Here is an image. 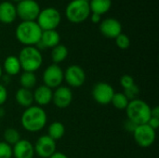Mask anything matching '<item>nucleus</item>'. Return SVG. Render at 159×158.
I'll return each mask as SVG.
<instances>
[{
  "mask_svg": "<svg viewBox=\"0 0 159 158\" xmlns=\"http://www.w3.org/2000/svg\"><path fill=\"white\" fill-rule=\"evenodd\" d=\"M48 121V115L43 107L37 105H32L25 108L21 116L20 124L21 127L28 132H38L42 130Z\"/></svg>",
  "mask_w": 159,
  "mask_h": 158,
  "instance_id": "nucleus-1",
  "label": "nucleus"
},
{
  "mask_svg": "<svg viewBox=\"0 0 159 158\" xmlns=\"http://www.w3.org/2000/svg\"><path fill=\"white\" fill-rule=\"evenodd\" d=\"M42 32V29L35 20L20 21L15 30V36L24 47H35L40 41Z\"/></svg>",
  "mask_w": 159,
  "mask_h": 158,
  "instance_id": "nucleus-2",
  "label": "nucleus"
},
{
  "mask_svg": "<svg viewBox=\"0 0 159 158\" xmlns=\"http://www.w3.org/2000/svg\"><path fill=\"white\" fill-rule=\"evenodd\" d=\"M23 72H36L43 64V56L41 51L34 46L23 47L18 56Z\"/></svg>",
  "mask_w": 159,
  "mask_h": 158,
  "instance_id": "nucleus-3",
  "label": "nucleus"
},
{
  "mask_svg": "<svg viewBox=\"0 0 159 158\" xmlns=\"http://www.w3.org/2000/svg\"><path fill=\"white\" fill-rule=\"evenodd\" d=\"M151 109L152 108L146 102L138 98L130 101L125 111L127 118L139 126L147 124L151 118Z\"/></svg>",
  "mask_w": 159,
  "mask_h": 158,
  "instance_id": "nucleus-4",
  "label": "nucleus"
},
{
  "mask_svg": "<svg viewBox=\"0 0 159 158\" xmlns=\"http://www.w3.org/2000/svg\"><path fill=\"white\" fill-rule=\"evenodd\" d=\"M91 11L89 2L72 0L65 7V17L72 23H82L89 18Z\"/></svg>",
  "mask_w": 159,
  "mask_h": 158,
  "instance_id": "nucleus-5",
  "label": "nucleus"
},
{
  "mask_svg": "<svg viewBox=\"0 0 159 158\" xmlns=\"http://www.w3.org/2000/svg\"><path fill=\"white\" fill-rule=\"evenodd\" d=\"M61 20V12L55 7H46L41 9L36 19V22L42 31L56 30Z\"/></svg>",
  "mask_w": 159,
  "mask_h": 158,
  "instance_id": "nucleus-6",
  "label": "nucleus"
},
{
  "mask_svg": "<svg viewBox=\"0 0 159 158\" xmlns=\"http://www.w3.org/2000/svg\"><path fill=\"white\" fill-rule=\"evenodd\" d=\"M16 11L21 21H34L36 20L41 8L35 0H21L17 3Z\"/></svg>",
  "mask_w": 159,
  "mask_h": 158,
  "instance_id": "nucleus-7",
  "label": "nucleus"
},
{
  "mask_svg": "<svg viewBox=\"0 0 159 158\" xmlns=\"http://www.w3.org/2000/svg\"><path fill=\"white\" fill-rule=\"evenodd\" d=\"M135 142L143 148L152 146L157 139V130L153 129L149 125H139L132 133Z\"/></svg>",
  "mask_w": 159,
  "mask_h": 158,
  "instance_id": "nucleus-8",
  "label": "nucleus"
},
{
  "mask_svg": "<svg viewBox=\"0 0 159 158\" xmlns=\"http://www.w3.org/2000/svg\"><path fill=\"white\" fill-rule=\"evenodd\" d=\"M42 79L45 86L51 89L57 88L58 87L61 86L62 82L64 81L63 70L59 64L52 63L44 70Z\"/></svg>",
  "mask_w": 159,
  "mask_h": 158,
  "instance_id": "nucleus-9",
  "label": "nucleus"
},
{
  "mask_svg": "<svg viewBox=\"0 0 159 158\" xmlns=\"http://www.w3.org/2000/svg\"><path fill=\"white\" fill-rule=\"evenodd\" d=\"M115 93L116 92L114 88L106 82L96 83L91 90V94L94 101L101 105H107L111 103Z\"/></svg>",
  "mask_w": 159,
  "mask_h": 158,
  "instance_id": "nucleus-10",
  "label": "nucleus"
},
{
  "mask_svg": "<svg viewBox=\"0 0 159 158\" xmlns=\"http://www.w3.org/2000/svg\"><path fill=\"white\" fill-rule=\"evenodd\" d=\"M64 73V81L71 88H80L85 84L86 73L84 69L77 65L73 64L66 68Z\"/></svg>",
  "mask_w": 159,
  "mask_h": 158,
  "instance_id": "nucleus-11",
  "label": "nucleus"
},
{
  "mask_svg": "<svg viewBox=\"0 0 159 158\" xmlns=\"http://www.w3.org/2000/svg\"><path fill=\"white\" fill-rule=\"evenodd\" d=\"M56 142L48 135L40 136L34 145V154L41 158H49L56 152Z\"/></svg>",
  "mask_w": 159,
  "mask_h": 158,
  "instance_id": "nucleus-12",
  "label": "nucleus"
},
{
  "mask_svg": "<svg viewBox=\"0 0 159 158\" xmlns=\"http://www.w3.org/2000/svg\"><path fill=\"white\" fill-rule=\"evenodd\" d=\"M99 30L104 37L115 39L122 33V24L115 18H106L101 20Z\"/></svg>",
  "mask_w": 159,
  "mask_h": 158,
  "instance_id": "nucleus-13",
  "label": "nucleus"
},
{
  "mask_svg": "<svg viewBox=\"0 0 159 158\" xmlns=\"http://www.w3.org/2000/svg\"><path fill=\"white\" fill-rule=\"evenodd\" d=\"M73 92L69 87L60 86L53 91L52 102L57 108L65 109L69 107L73 102Z\"/></svg>",
  "mask_w": 159,
  "mask_h": 158,
  "instance_id": "nucleus-14",
  "label": "nucleus"
},
{
  "mask_svg": "<svg viewBox=\"0 0 159 158\" xmlns=\"http://www.w3.org/2000/svg\"><path fill=\"white\" fill-rule=\"evenodd\" d=\"M34 145L28 140L20 139L16 144L12 146V157L34 158Z\"/></svg>",
  "mask_w": 159,
  "mask_h": 158,
  "instance_id": "nucleus-15",
  "label": "nucleus"
},
{
  "mask_svg": "<svg viewBox=\"0 0 159 158\" xmlns=\"http://www.w3.org/2000/svg\"><path fill=\"white\" fill-rule=\"evenodd\" d=\"M61 42V35L57 30L43 31L40 41L35 46L40 51L45 48H53Z\"/></svg>",
  "mask_w": 159,
  "mask_h": 158,
  "instance_id": "nucleus-16",
  "label": "nucleus"
},
{
  "mask_svg": "<svg viewBox=\"0 0 159 158\" xmlns=\"http://www.w3.org/2000/svg\"><path fill=\"white\" fill-rule=\"evenodd\" d=\"M33 96L34 102H35L37 106L43 107L52 102L53 90L45 85H41L34 90Z\"/></svg>",
  "mask_w": 159,
  "mask_h": 158,
  "instance_id": "nucleus-17",
  "label": "nucleus"
},
{
  "mask_svg": "<svg viewBox=\"0 0 159 158\" xmlns=\"http://www.w3.org/2000/svg\"><path fill=\"white\" fill-rule=\"evenodd\" d=\"M17 19L16 6L10 1H3L0 3V22L10 24Z\"/></svg>",
  "mask_w": 159,
  "mask_h": 158,
  "instance_id": "nucleus-18",
  "label": "nucleus"
},
{
  "mask_svg": "<svg viewBox=\"0 0 159 158\" xmlns=\"http://www.w3.org/2000/svg\"><path fill=\"white\" fill-rule=\"evenodd\" d=\"M2 69H4L6 74L9 75L10 77L20 74L21 67H20V63L18 57L14 56V55L7 56L4 61Z\"/></svg>",
  "mask_w": 159,
  "mask_h": 158,
  "instance_id": "nucleus-19",
  "label": "nucleus"
},
{
  "mask_svg": "<svg viewBox=\"0 0 159 158\" xmlns=\"http://www.w3.org/2000/svg\"><path fill=\"white\" fill-rule=\"evenodd\" d=\"M15 100L19 105L24 108H28L34 103L33 91L27 88H20L15 93Z\"/></svg>",
  "mask_w": 159,
  "mask_h": 158,
  "instance_id": "nucleus-20",
  "label": "nucleus"
},
{
  "mask_svg": "<svg viewBox=\"0 0 159 158\" xmlns=\"http://www.w3.org/2000/svg\"><path fill=\"white\" fill-rule=\"evenodd\" d=\"M89 5L91 13H96L102 16L110 10L112 0H90Z\"/></svg>",
  "mask_w": 159,
  "mask_h": 158,
  "instance_id": "nucleus-21",
  "label": "nucleus"
},
{
  "mask_svg": "<svg viewBox=\"0 0 159 158\" xmlns=\"http://www.w3.org/2000/svg\"><path fill=\"white\" fill-rule=\"evenodd\" d=\"M68 54L69 50L67 47L62 44H59L58 46L51 48V60L55 64H60L63 62L67 59Z\"/></svg>",
  "mask_w": 159,
  "mask_h": 158,
  "instance_id": "nucleus-22",
  "label": "nucleus"
},
{
  "mask_svg": "<svg viewBox=\"0 0 159 158\" xmlns=\"http://www.w3.org/2000/svg\"><path fill=\"white\" fill-rule=\"evenodd\" d=\"M65 134V127L60 121L52 122L48 128V136H49L55 142L61 139Z\"/></svg>",
  "mask_w": 159,
  "mask_h": 158,
  "instance_id": "nucleus-23",
  "label": "nucleus"
},
{
  "mask_svg": "<svg viewBox=\"0 0 159 158\" xmlns=\"http://www.w3.org/2000/svg\"><path fill=\"white\" fill-rule=\"evenodd\" d=\"M20 83L21 88L31 90L33 88L35 87L37 83V78H36L35 74L32 72H23L20 74Z\"/></svg>",
  "mask_w": 159,
  "mask_h": 158,
  "instance_id": "nucleus-24",
  "label": "nucleus"
},
{
  "mask_svg": "<svg viewBox=\"0 0 159 158\" xmlns=\"http://www.w3.org/2000/svg\"><path fill=\"white\" fill-rule=\"evenodd\" d=\"M129 101L125 96L123 92H116L113 96V99L111 101V103L115 108L117 110H126Z\"/></svg>",
  "mask_w": 159,
  "mask_h": 158,
  "instance_id": "nucleus-25",
  "label": "nucleus"
},
{
  "mask_svg": "<svg viewBox=\"0 0 159 158\" xmlns=\"http://www.w3.org/2000/svg\"><path fill=\"white\" fill-rule=\"evenodd\" d=\"M20 139L21 138H20V132L13 128H7L4 131V140H5L4 142L9 144L10 146H13L14 144H16Z\"/></svg>",
  "mask_w": 159,
  "mask_h": 158,
  "instance_id": "nucleus-26",
  "label": "nucleus"
},
{
  "mask_svg": "<svg viewBox=\"0 0 159 158\" xmlns=\"http://www.w3.org/2000/svg\"><path fill=\"white\" fill-rule=\"evenodd\" d=\"M115 39H116V44L117 47H119L120 49H128L130 46L129 37L123 33H121Z\"/></svg>",
  "mask_w": 159,
  "mask_h": 158,
  "instance_id": "nucleus-27",
  "label": "nucleus"
},
{
  "mask_svg": "<svg viewBox=\"0 0 159 158\" xmlns=\"http://www.w3.org/2000/svg\"><path fill=\"white\" fill-rule=\"evenodd\" d=\"M123 93L128 98V100L130 102V101H133L135 99H138V96L140 94V88H139V87L136 84H134L132 87L124 89Z\"/></svg>",
  "mask_w": 159,
  "mask_h": 158,
  "instance_id": "nucleus-28",
  "label": "nucleus"
},
{
  "mask_svg": "<svg viewBox=\"0 0 159 158\" xmlns=\"http://www.w3.org/2000/svg\"><path fill=\"white\" fill-rule=\"evenodd\" d=\"M0 158H12V146L0 142Z\"/></svg>",
  "mask_w": 159,
  "mask_h": 158,
  "instance_id": "nucleus-29",
  "label": "nucleus"
},
{
  "mask_svg": "<svg viewBox=\"0 0 159 158\" xmlns=\"http://www.w3.org/2000/svg\"><path fill=\"white\" fill-rule=\"evenodd\" d=\"M134 84H135V80H134V78H133L131 75H129V74H124V75H122L121 78H120V85H121V87H122L124 89L132 87Z\"/></svg>",
  "mask_w": 159,
  "mask_h": 158,
  "instance_id": "nucleus-30",
  "label": "nucleus"
},
{
  "mask_svg": "<svg viewBox=\"0 0 159 158\" xmlns=\"http://www.w3.org/2000/svg\"><path fill=\"white\" fill-rule=\"evenodd\" d=\"M7 100V90L4 84L0 83V106H2Z\"/></svg>",
  "mask_w": 159,
  "mask_h": 158,
  "instance_id": "nucleus-31",
  "label": "nucleus"
},
{
  "mask_svg": "<svg viewBox=\"0 0 159 158\" xmlns=\"http://www.w3.org/2000/svg\"><path fill=\"white\" fill-rule=\"evenodd\" d=\"M137 127H138L137 124H135L133 121H131V120H129V119H128V118L126 119V121H125V123H124V128H125V129H126L128 132L133 133Z\"/></svg>",
  "mask_w": 159,
  "mask_h": 158,
  "instance_id": "nucleus-32",
  "label": "nucleus"
},
{
  "mask_svg": "<svg viewBox=\"0 0 159 158\" xmlns=\"http://www.w3.org/2000/svg\"><path fill=\"white\" fill-rule=\"evenodd\" d=\"M147 125H149L153 129L157 130L159 128V117H152L151 116V118L147 122Z\"/></svg>",
  "mask_w": 159,
  "mask_h": 158,
  "instance_id": "nucleus-33",
  "label": "nucleus"
},
{
  "mask_svg": "<svg viewBox=\"0 0 159 158\" xmlns=\"http://www.w3.org/2000/svg\"><path fill=\"white\" fill-rule=\"evenodd\" d=\"M89 19H90V20H91L93 23L97 24V23H100V22H101V20H102V16L99 15V14H96V13H90Z\"/></svg>",
  "mask_w": 159,
  "mask_h": 158,
  "instance_id": "nucleus-34",
  "label": "nucleus"
},
{
  "mask_svg": "<svg viewBox=\"0 0 159 158\" xmlns=\"http://www.w3.org/2000/svg\"><path fill=\"white\" fill-rule=\"evenodd\" d=\"M49 158H69L65 154L61 152H55Z\"/></svg>",
  "mask_w": 159,
  "mask_h": 158,
  "instance_id": "nucleus-35",
  "label": "nucleus"
},
{
  "mask_svg": "<svg viewBox=\"0 0 159 158\" xmlns=\"http://www.w3.org/2000/svg\"><path fill=\"white\" fill-rule=\"evenodd\" d=\"M151 116L152 117H159V107L156 106L151 109Z\"/></svg>",
  "mask_w": 159,
  "mask_h": 158,
  "instance_id": "nucleus-36",
  "label": "nucleus"
},
{
  "mask_svg": "<svg viewBox=\"0 0 159 158\" xmlns=\"http://www.w3.org/2000/svg\"><path fill=\"white\" fill-rule=\"evenodd\" d=\"M1 81L5 84H8L10 82V76L7 75V74H5V75H2V78H1Z\"/></svg>",
  "mask_w": 159,
  "mask_h": 158,
  "instance_id": "nucleus-37",
  "label": "nucleus"
},
{
  "mask_svg": "<svg viewBox=\"0 0 159 158\" xmlns=\"http://www.w3.org/2000/svg\"><path fill=\"white\" fill-rule=\"evenodd\" d=\"M5 115H6V111H5V109H4L2 106H0V119H1L2 117H4V116H5Z\"/></svg>",
  "mask_w": 159,
  "mask_h": 158,
  "instance_id": "nucleus-38",
  "label": "nucleus"
},
{
  "mask_svg": "<svg viewBox=\"0 0 159 158\" xmlns=\"http://www.w3.org/2000/svg\"><path fill=\"white\" fill-rule=\"evenodd\" d=\"M2 75H3V69L0 65V81H1V78H2Z\"/></svg>",
  "mask_w": 159,
  "mask_h": 158,
  "instance_id": "nucleus-39",
  "label": "nucleus"
},
{
  "mask_svg": "<svg viewBox=\"0 0 159 158\" xmlns=\"http://www.w3.org/2000/svg\"><path fill=\"white\" fill-rule=\"evenodd\" d=\"M11 1H13V2H16V3H19V2H20L21 0H11Z\"/></svg>",
  "mask_w": 159,
  "mask_h": 158,
  "instance_id": "nucleus-40",
  "label": "nucleus"
},
{
  "mask_svg": "<svg viewBox=\"0 0 159 158\" xmlns=\"http://www.w3.org/2000/svg\"><path fill=\"white\" fill-rule=\"evenodd\" d=\"M83 1H86V2H89L90 0H83Z\"/></svg>",
  "mask_w": 159,
  "mask_h": 158,
  "instance_id": "nucleus-41",
  "label": "nucleus"
}]
</instances>
